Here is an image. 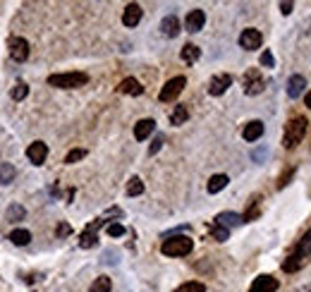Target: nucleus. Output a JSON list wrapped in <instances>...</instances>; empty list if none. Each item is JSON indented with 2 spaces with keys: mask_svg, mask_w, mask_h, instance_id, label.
I'll return each mask as SVG.
<instances>
[{
  "mask_svg": "<svg viewBox=\"0 0 311 292\" xmlns=\"http://www.w3.org/2000/svg\"><path fill=\"white\" fill-rule=\"evenodd\" d=\"M306 127H309V120L304 115H295V118L285 125V134H283V146L285 149H295L299 141L304 139Z\"/></svg>",
  "mask_w": 311,
  "mask_h": 292,
  "instance_id": "1",
  "label": "nucleus"
},
{
  "mask_svg": "<svg viewBox=\"0 0 311 292\" xmlns=\"http://www.w3.org/2000/svg\"><path fill=\"white\" fill-rule=\"evenodd\" d=\"M86 82H89V77L84 72H62V75L48 77V86H56V89H79Z\"/></svg>",
  "mask_w": 311,
  "mask_h": 292,
  "instance_id": "2",
  "label": "nucleus"
},
{
  "mask_svg": "<svg viewBox=\"0 0 311 292\" xmlns=\"http://www.w3.org/2000/svg\"><path fill=\"white\" fill-rule=\"evenodd\" d=\"M192 249H194V242L185 235L170 237V240H166V242L160 244V251H163L166 257H187Z\"/></svg>",
  "mask_w": 311,
  "mask_h": 292,
  "instance_id": "3",
  "label": "nucleus"
},
{
  "mask_svg": "<svg viewBox=\"0 0 311 292\" xmlns=\"http://www.w3.org/2000/svg\"><path fill=\"white\" fill-rule=\"evenodd\" d=\"M185 84H187L185 77H173V79H170V82H166V86L160 89L158 98L163 101V103H170V101H175V98H177V96L182 94Z\"/></svg>",
  "mask_w": 311,
  "mask_h": 292,
  "instance_id": "4",
  "label": "nucleus"
},
{
  "mask_svg": "<svg viewBox=\"0 0 311 292\" xmlns=\"http://www.w3.org/2000/svg\"><path fill=\"white\" fill-rule=\"evenodd\" d=\"M7 48H10V58L17 60V63H24L29 58V41H24L20 36L10 39V41H7Z\"/></svg>",
  "mask_w": 311,
  "mask_h": 292,
  "instance_id": "5",
  "label": "nucleus"
},
{
  "mask_svg": "<svg viewBox=\"0 0 311 292\" xmlns=\"http://www.w3.org/2000/svg\"><path fill=\"white\" fill-rule=\"evenodd\" d=\"M101 225H105L103 218H98V221H94V223L86 225V230L82 232V240H79V247H82V249H91V247H96V244H98L96 230L101 228Z\"/></svg>",
  "mask_w": 311,
  "mask_h": 292,
  "instance_id": "6",
  "label": "nucleus"
},
{
  "mask_svg": "<svg viewBox=\"0 0 311 292\" xmlns=\"http://www.w3.org/2000/svg\"><path fill=\"white\" fill-rule=\"evenodd\" d=\"M263 86H266V82L261 79L259 70H249L247 75H244V94H247V96H256V94H261Z\"/></svg>",
  "mask_w": 311,
  "mask_h": 292,
  "instance_id": "7",
  "label": "nucleus"
},
{
  "mask_svg": "<svg viewBox=\"0 0 311 292\" xmlns=\"http://www.w3.org/2000/svg\"><path fill=\"white\" fill-rule=\"evenodd\" d=\"M261 41H263V36L259 29H244L242 34H240V46H242L244 50L261 48Z\"/></svg>",
  "mask_w": 311,
  "mask_h": 292,
  "instance_id": "8",
  "label": "nucleus"
},
{
  "mask_svg": "<svg viewBox=\"0 0 311 292\" xmlns=\"http://www.w3.org/2000/svg\"><path fill=\"white\" fill-rule=\"evenodd\" d=\"M204 24H206V12H204V10H189V14L185 17L187 31H189V34H196V31L204 29Z\"/></svg>",
  "mask_w": 311,
  "mask_h": 292,
  "instance_id": "9",
  "label": "nucleus"
},
{
  "mask_svg": "<svg viewBox=\"0 0 311 292\" xmlns=\"http://www.w3.org/2000/svg\"><path fill=\"white\" fill-rule=\"evenodd\" d=\"M46 156H48V144H43V141H34V144H29L27 158H29L31 166H43Z\"/></svg>",
  "mask_w": 311,
  "mask_h": 292,
  "instance_id": "10",
  "label": "nucleus"
},
{
  "mask_svg": "<svg viewBox=\"0 0 311 292\" xmlns=\"http://www.w3.org/2000/svg\"><path fill=\"white\" fill-rule=\"evenodd\" d=\"M230 84H232V77L230 75H215L213 79L208 82V94H211V96H223V94L230 89Z\"/></svg>",
  "mask_w": 311,
  "mask_h": 292,
  "instance_id": "11",
  "label": "nucleus"
},
{
  "mask_svg": "<svg viewBox=\"0 0 311 292\" xmlns=\"http://www.w3.org/2000/svg\"><path fill=\"white\" fill-rule=\"evenodd\" d=\"M276 290H278V280L273 276H259V278H254L251 287H249V292H276Z\"/></svg>",
  "mask_w": 311,
  "mask_h": 292,
  "instance_id": "12",
  "label": "nucleus"
},
{
  "mask_svg": "<svg viewBox=\"0 0 311 292\" xmlns=\"http://www.w3.org/2000/svg\"><path fill=\"white\" fill-rule=\"evenodd\" d=\"M153 130H156V120H151V118L139 120L137 125H134V139H137V141L149 139V137L153 134Z\"/></svg>",
  "mask_w": 311,
  "mask_h": 292,
  "instance_id": "13",
  "label": "nucleus"
},
{
  "mask_svg": "<svg viewBox=\"0 0 311 292\" xmlns=\"http://www.w3.org/2000/svg\"><path fill=\"white\" fill-rule=\"evenodd\" d=\"M139 22H141V7L137 3H130L122 12V24L124 27H137Z\"/></svg>",
  "mask_w": 311,
  "mask_h": 292,
  "instance_id": "14",
  "label": "nucleus"
},
{
  "mask_svg": "<svg viewBox=\"0 0 311 292\" xmlns=\"http://www.w3.org/2000/svg\"><path fill=\"white\" fill-rule=\"evenodd\" d=\"M242 221V216L240 213H232V211H223V213H218V218H215V225H221V228L230 230V228H237Z\"/></svg>",
  "mask_w": 311,
  "mask_h": 292,
  "instance_id": "15",
  "label": "nucleus"
},
{
  "mask_svg": "<svg viewBox=\"0 0 311 292\" xmlns=\"http://www.w3.org/2000/svg\"><path fill=\"white\" fill-rule=\"evenodd\" d=\"M242 137L244 141H256L263 137V122L261 120H251V122H247V127L242 130Z\"/></svg>",
  "mask_w": 311,
  "mask_h": 292,
  "instance_id": "16",
  "label": "nucleus"
},
{
  "mask_svg": "<svg viewBox=\"0 0 311 292\" xmlns=\"http://www.w3.org/2000/svg\"><path fill=\"white\" fill-rule=\"evenodd\" d=\"M160 31H163L168 39H175V36L180 34V20H177L175 14L163 17V22H160Z\"/></svg>",
  "mask_w": 311,
  "mask_h": 292,
  "instance_id": "17",
  "label": "nucleus"
},
{
  "mask_svg": "<svg viewBox=\"0 0 311 292\" xmlns=\"http://www.w3.org/2000/svg\"><path fill=\"white\" fill-rule=\"evenodd\" d=\"M304 86H306V79L302 75H292L290 82H287V96L290 98H299L304 94Z\"/></svg>",
  "mask_w": 311,
  "mask_h": 292,
  "instance_id": "18",
  "label": "nucleus"
},
{
  "mask_svg": "<svg viewBox=\"0 0 311 292\" xmlns=\"http://www.w3.org/2000/svg\"><path fill=\"white\" fill-rule=\"evenodd\" d=\"M118 91H120V94H130V96H141V94H144V86H141L134 77H127V79L120 82Z\"/></svg>",
  "mask_w": 311,
  "mask_h": 292,
  "instance_id": "19",
  "label": "nucleus"
},
{
  "mask_svg": "<svg viewBox=\"0 0 311 292\" xmlns=\"http://www.w3.org/2000/svg\"><path fill=\"white\" fill-rule=\"evenodd\" d=\"M187 120H189V108L187 105H175V111L170 113V125L180 127V125H185Z\"/></svg>",
  "mask_w": 311,
  "mask_h": 292,
  "instance_id": "20",
  "label": "nucleus"
},
{
  "mask_svg": "<svg viewBox=\"0 0 311 292\" xmlns=\"http://www.w3.org/2000/svg\"><path fill=\"white\" fill-rule=\"evenodd\" d=\"M228 175H213L211 180H208V185H206V189H208V194H218L221 189H225L228 187Z\"/></svg>",
  "mask_w": 311,
  "mask_h": 292,
  "instance_id": "21",
  "label": "nucleus"
},
{
  "mask_svg": "<svg viewBox=\"0 0 311 292\" xmlns=\"http://www.w3.org/2000/svg\"><path fill=\"white\" fill-rule=\"evenodd\" d=\"M199 56H201V48H199V46H194V43H187L185 48L180 50V58L185 60L187 65L196 63V60H199Z\"/></svg>",
  "mask_w": 311,
  "mask_h": 292,
  "instance_id": "22",
  "label": "nucleus"
},
{
  "mask_svg": "<svg viewBox=\"0 0 311 292\" xmlns=\"http://www.w3.org/2000/svg\"><path fill=\"white\" fill-rule=\"evenodd\" d=\"M10 242L17 244V247H24V244L31 242V232H29V230H24V228L12 230V232H10Z\"/></svg>",
  "mask_w": 311,
  "mask_h": 292,
  "instance_id": "23",
  "label": "nucleus"
},
{
  "mask_svg": "<svg viewBox=\"0 0 311 292\" xmlns=\"http://www.w3.org/2000/svg\"><path fill=\"white\" fill-rule=\"evenodd\" d=\"M304 261L306 259H302V257H297V254H290V257L283 261V271L285 273H295V271H299L302 266H304Z\"/></svg>",
  "mask_w": 311,
  "mask_h": 292,
  "instance_id": "24",
  "label": "nucleus"
},
{
  "mask_svg": "<svg viewBox=\"0 0 311 292\" xmlns=\"http://www.w3.org/2000/svg\"><path fill=\"white\" fill-rule=\"evenodd\" d=\"M295 254H297V257H302V259H306L311 254V230H306V235L297 242V247H295Z\"/></svg>",
  "mask_w": 311,
  "mask_h": 292,
  "instance_id": "25",
  "label": "nucleus"
},
{
  "mask_svg": "<svg viewBox=\"0 0 311 292\" xmlns=\"http://www.w3.org/2000/svg\"><path fill=\"white\" fill-rule=\"evenodd\" d=\"M14 175H17V170H14L12 163H0V185H10L14 180Z\"/></svg>",
  "mask_w": 311,
  "mask_h": 292,
  "instance_id": "26",
  "label": "nucleus"
},
{
  "mask_svg": "<svg viewBox=\"0 0 311 292\" xmlns=\"http://www.w3.org/2000/svg\"><path fill=\"white\" fill-rule=\"evenodd\" d=\"M259 211H261V196H254L251 199V204H249V211L242 216V221H254V218H259Z\"/></svg>",
  "mask_w": 311,
  "mask_h": 292,
  "instance_id": "27",
  "label": "nucleus"
},
{
  "mask_svg": "<svg viewBox=\"0 0 311 292\" xmlns=\"http://www.w3.org/2000/svg\"><path fill=\"white\" fill-rule=\"evenodd\" d=\"M111 287H113V280L108 276H101V278L94 280V285H91L89 292H111Z\"/></svg>",
  "mask_w": 311,
  "mask_h": 292,
  "instance_id": "28",
  "label": "nucleus"
},
{
  "mask_svg": "<svg viewBox=\"0 0 311 292\" xmlns=\"http://www.w3.org/2000/svg\"><path fill=\"white\" fill-rule=\"evenodd\" d=\"M141 192H144V182L139 180V177H132L127 182V196H139Z\"/></svg>",
  "mask_w": 311,
  "mask_h": 292,
  "instance_id": "29",
  "label": "nucleus"
},
{
  "mask_svg": "<svg viewBox=\"0 0 311 292\" xmlns=\"http://www.w3.org/2000/svg\"><path fill=\"white\" fill-rule=\"evenodd\" d=\"M175 292H206V285H204V283H199V280H189V283L180 285Z\"/></svg>",
  "mask_w": 311,
  "mask_h": 292,
  "instance_id": "30",
  "label": "nucleus"
},
{
  "mask_svg": "<svg viewBox=\"0 0 311 292\" xmlns=\"http://www.w3.org/2000/svg\"><path fill=\"white\" fill-rule=\"evenodd\" d=\"M211 237H213V240H218V242H225V240H228L230 237V230H225V228H221V225H211Z\"/></svg>",
  "mask_w": 311,
  "mask_h": 292,
  "instance_id": "31",
  "label": "nucleus"
},
{
  "mask_svg": "<svg viewBox=\"0 0 311 292\" xmlns=\"http://www.w3.org/2000/svg\"><path fill=\"white\" fill-rule=\"evenodd\" d=\"M82 158H86V151H84V149H72V151L67 153V156H65V163H77V160H82Z\"/></svg>",
  "mask_w": 311,
  "mask_h": 292,
  "instance_id": "32",
  "label": "nucleus"
},
{
  "mask_svg": "<svg viewBox=\"0 0 311 292\" xmlns=\"http://www.w3.org/2000/svg\"><path fill=\"white\" fill-rule=\"evenodd\" d=\"M29 94V86L24 82H20V84H14V89H12V98L14 101H22V98Z\"/></svg>",
  "mask_w": 311,
  "mask_h": 292,
  "instance_id": "33",
  "label": "nucleus"
},
{
  "mask_svg": "<svg viewBox=\"0 0 311 292\" xmlns=\"http://www.w3.org/2000/svg\"><path fill=\"white\" fill-rule=\"evenodd\" d=\"M24 213H27V211L22 209V206H17V204L7 209V218H10V221H22V218H24Z\"/></svg>",
  "mask_w": 311,
  "mask_h": 292,
  "instance_id": "34",
  "label": "nucleus"
},
{
  "mask_svg": "<svg viewBox=\"0 0 311 292\" xmlns=\"http://www.w3.org/2000/svg\"><path fill=\"white\" fill-rule=\"evenodd\" d=\"M108 235L111 237H122L124 235V225H120V223H111V225H108Z\"/></svg>",
  "mask_w": 311,
  "mask_h": 292,
  "instance_id": "35",
  "label": "nucleus"
},
{
  "mask_svg": "<svg viewBox=\"0 0 311 292\" xmlns=\"http://www.w3.org/2000/svg\"><path fill=\"white\" fill-rule=\"evenodd\" d=\"M261 65L263 67H276V58H273L270 50H263L261 53Z\"/></svg>",
  "mask_w": 311,
  "mask_h": 292,
  "instance_id": "36",
  "label": "nucleus"
},
{
  "mask_svg": "<svg viewBox=\"0 0 311 292\" xmlns=\"http://www.w3.org/2000/svg\"><path fill=\"white\" fill-rule=\"evenodd\" d=\"M72 235V228H69L67 223H60V225H58V237H69Z\"/></svg>",
  "mask_w": 311,
  "mask_h": 292,
  "instance_id": "37",
  "label": "nucleus"
},
{
  "mask_svg": "<svg viewBox=\"0 0 311 292\" xmlns=\"http://www.w3.org/2000/svg\"><path fill=\"white\" fill-rule=\"evenodd\" d=\"M103 261H105V264H118V251L108 249V251L103 254Z\"/></svg>",
  "mask_w": 311,
  "mask_h": 292,
  "instance_id": "38",
  "label": "nucleus"
},
{
  "mask_svg": "<svg viewBox=\"0 0 311 292\" xmlns=\"http://www.w3.org/2000/svg\"><path fill=\"white\" fill-rule=\"evenodd\" d=\"M160 146H163V137H156V139H153V144H151V149H149V153H151V156H156V153L160 151Z\"/></svg>",
  "mask_w": 311,
  "mask_h": 292,
  "instance_id": "39",
  "label": "nucleus"
},
{
  "mask_svg": "<svg viewBox=\"0 0 311 292\" xmlns=\"http://www.w3.org/2000/svg\"><path fill=\"white\" fill-rule=\"evenodd\" d=\"M120 216H122V211H120V209H111V211H105L103 221H108V218H120Z\"/></svg>",
  "mask_w": 311,
  "mask_h": 292,
  "instance_id": "40",
  "label": "nucleus"
},
{
  "mask_svg": "<svg viewBox=\"0 0 311 292\" xmlns=\"http://www.w3.org/2000/svg\"><path fill=\"white\" fill-rule=\"evenodd\" d=\"M292 7H295L292 3H280V12H283V14H290Z\"/></svg>",
  "mask_w": 311,
  "mask_h": 292,
  "instance_id": "41",
  "label": "nucleus"
},
{
  "mask_svg": "<svg viewBox=\"0 0 311 292\" xmlns=\"http://www.w3.org/2000/svg\"><path fill=\"white\" fill-rule=\"evenodd\" d=\"M266 149H261V151H254V160H263V156H266Z\"/></svg>",
  "mask_w": 311,
  "mask_h": 292,
  "instance_id": "42",
  "label": "nucleus"
},
{
  "mask_svg": "<svg viewBox=\"0 0 311 292\" xmlns=\"http://www.w3.org/2000/svg\"><path fill=\"white\" fill-rule=\"evenodd\" d=\"M304 103L311 108V91H309V94H306V96H304Z\"/></svg>",
  "mask_w": 311,
  "mask_h": 292,
  "instance_id": "43",
  "label": "nucleus"
}]
</instances>
